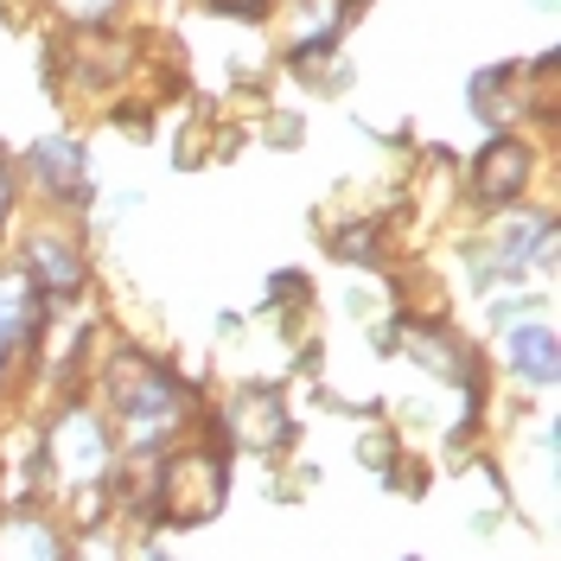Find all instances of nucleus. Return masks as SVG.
<instances>
[{
	"mask_svg": "<svg viewBox=\"0 0 561 561\" xmlns=\"http://www.w3.org/2000/svg\"><path fill=\"white\" fill-rule=\"evenodd\" d=\"M147 511L160 524H210L224 511V466L210 454H179L167 466H153V491H147Z\"/></svg>",
	"mask_w": 561,
	"mask_h": 561,
	"instance_id": "f257e3e1",
	"label": "nucleus"
},
{
	"mask_svg": "<svg viewBox=\"0 0 561 561\" xmlns=\"http://www.w3.org/2000/svg\"><path fill=\"white\" fill-rule=\"evenodd\" d=\"M108 383H115V377H108ZM115 415H122L128 447H160L179 421H185V396H179V383L167 370H147V364L128 357V370H122V383H115Z\"/></svg>",
	"mask_w": 561,
	"mask_h": 561,
	"instance_id": "f03ea898",
	"label": "nucleus"
},
{
	"mask_svg": "<svg viewBox=\"0 0 561 561\" xmlns=\"http://www.w3.org/2000/svg\"><path fill=\"white\" fill-rule=\"evenodd\" d=\"M45 459H51V472H58V485H96L108 472V434L103 421L90 415V409H65V415L51 421V440H45Z\"/></svg>",
	"mask_w": 561,
	"mask_h": 561,
	"instance_id": "7ed1b4c3",
	"label": "nucleus"
},
{
	"mask_svg": "<svg viewBox=\"0 0 561 561\" xmlns=\"http://www.w3.org/2000/svg\"><path fill=\"white\" fill-rule=\"evenodd\" d=\"M529 185V147L511 135L485 140V153L472 160V198L479 205H511V198H524Z\"/></svg>",
	"mask_w": 561,
	"mask_h": 561,
	"instance_id": "20e7f679",
	"label": "nucleus"
},
{
	"mask_svg": "<svg viewBox=\"0 0 561 561\" xmlns=\"http://www.w3.org/2000/svg\"><path fill=\"white\" fill-rule=\"evenodd\" d=\"M230 434H237V447H249V454L280 447L287 440V409H280L275 389H243L230 402Z\"/></svg>",
	"mask_w": 561,
	"mask_h": 561,
	"instance_id": "39448f33",
	"label": "nucleus"
},
{
	"mask_svg": "<svg viewBox=\"0 0 561 561\" xmlns=\"http://www.w3.org/2000/svg\"><path fill=\"white\" fill-rule=\"evenodd\" d=\"M38 307H45V294H38V280L26 268H13V275H0V345H26L38 332Z\"/></svg>",
	"mask_w": 561,
	"mask_h": 561,
	"instance_id": "423d86ee",
	"label": "nucleus"
},
{
	"mask_svg": "<svg viewBox=\"0 0 561 561\" xmlns=\"http://www.w3.org/2000/svg\"><path fill=\"white\" fill-rule=\"evenodd\" d=\"M26 275L38 280V294H70V287H83V255H77V243H65V237H33Z\"/></svg>",
	"mask_w": 561,
	"mask_h": 561,
	"instance_id": "0eeeda50",
	"label": "nucleus"
},
{
	"mask_svg": "<svg viewBox=\"0 0 561 561\" xmlns=\"http://www.w3.org/2000/svg\"><path fill=\"white\" fill-rule=\"evenodd\" d=\"M0 561H65V542L38 517H7L0 524Z\"/></svg>",
	"mask_w": 561,
	"mask_h": 561,
	"instance_id": "6e6552de",
	"label": "nucleus"
},
{
	"mask_svg": "<svg viewBox=\"0 0 561 561\" xmlns=\"http://www.w3.org/2000/svg\"><path fill=\"white\" fill-rule=\"evenodd\" d=\"M511 364L524 370V377H536V383H556V364H561V345L549 325H517L511 332Z\"/></svg>",
	"mask_w": 561,
	"mask_h": 561,
	"instance_id": "1a4fd4ad",
	"label": "nucleus"
},
{
	"mask_svg": "<svg viewBox=\"0 0 561 561\" xmlns=\"http://www.w3.org/2000/svg\"><path fill=\"white\" fill-rule=\"evenodd\" d=\"M33 167L45 173L51 192H83V147H77V140H38Z\"/></svg>",
	"mask_w": 561,
	"mask_h": 561,
	"instance_id": "9d476101",
	"label": "nucleus"
},
{
	"mask_svg": "<svg viewBox=\"0 0 561 561\" xmlns=\"http://www.w3.org/2000/svg\"><path fill=\"white\" fill-rule=\"evenodd\" d=\"M504 83H511V70H491V77L472 83V103H479L485 122H504V115H511V108H504Z\"/></svg>",
	"mask_w": 561,
	"mask_h": 561,
	"instance_id": "9b49d317",
	"label": "nucleus"
},
{
	"mask_svg": "<svg viewBox=\"0 0 561 561\" xmlns=\"http://www.w3.org/2000/svg\"><path fill=\"white\" fill-rule=\"evenodd\" d=\"M77 561H122V549H115V536H108V529H90V536H83V549H77Z\"/></svg>",
	"mask_w": 561,
	"mask_h": 561,
	"instance_id": "f8f14e48",
	"label": "nucleus"
},
{
	"mask_svg": "<svg viewBox=\"0 0 561 561\" xmlns=\"http://www.w3.org/2000/svg\"><path fill=\"white\" fill-rule=\"evenodd\" d=\"M217 13H237V20H255V13H268V0H210Z\"/></svg>",
	"mask_w": 561,
	"mask_h": 561,
	"instance_id": "ddd939ff",
	"label": "nucleus"
},
{
	"mask_svg": "<svg viewBox=\"0 0 561 561\" xmlns=\"http://www.w3.org/2000/svg\"><path fill=\"white\" fill-rule=\"evenodd\" d=\"M70 13H77V20H90V26H96V20H108V7H115V0H65Z\"/></svg>",
	"mask_w": 561,
	"mask_h": 561,
	"instance_id": "4468645a",
	"label": "nucleus"
},
{
	"mask_svg": "<svg viewBox=\"0 0 561 561\" xmlns=\"http://www.w3.org/2000/svg\"><path fill=\"white\" fill-rule=\"evenodd\" d=\"M7 198H13V173L0 167V217H7Z\"/></svg>",
	"mask_w": 561,
	"mask_h": 561,
	"instance_id": "2eb2a0df",
	"label": "nucleus"
},
{
	"mask_svg": "<svg viewBox=\"0 0 561 561\" xmlns=\"http://www.w3.org/2000/svg\"><path fill=\"white\" fill-rule=\"evenodd\" d=\"M0 351H7V345H0Z\"/></svg>",
	"mask_w": 561,
	"mask_h": 561,
	"instance_id": "dca6fc26",
	"label": "nucleus"
}]
</instances>
